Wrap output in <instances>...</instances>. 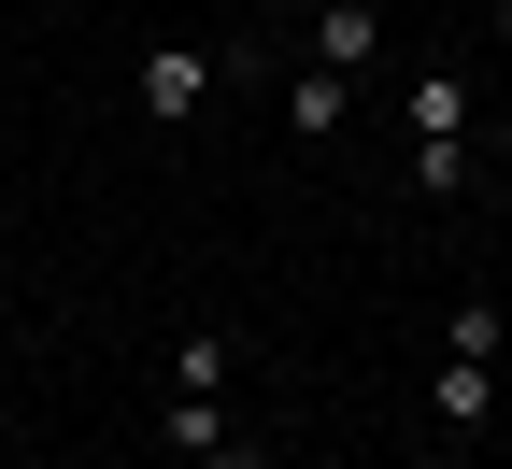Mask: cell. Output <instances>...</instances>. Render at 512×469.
Returning a JSON list of instances; mask_svg holds the SVG:
<instances>
[{
  "instance_id": "obj_7",
  "label": "cell",
  "mask_w": 512,
  "mask_h": 469,
  "mask_svg": "<svg viewBox=\"0 0 512 469\" xmlns=\"http://www.w3.org/2000/svg\"><path fill=\"white\" fill-rule=\"evenodd\" d=\"M157 441H171V455H214V441H228V413H214V398H185V384H171V413H157Z\"/></svg>"
},
{
  "instance_id": "obj_6",
  "label": "cell",
  "mask_w": 512,
  "mask_h": 469,
  "mask_svg": "<svg viewBox=\"0 0 512 469\" xmlns=\"http://www.w3.org/2000/svg\"><path fill=\"white\" fill-rule=\"evenodd\" d=\"M171 384L214 398V384H228V327H185V342H171Z\"/></svg>"
},
{
  "instance_id": "obj_10",
  "label": "cell",
  "mask_w": 512,
  "mask_h": 469,
  "mask_svg": "<svg viewBox=\"0 0 512 469\" xmlns=\"http://www.w3.org/2000/svg\"><path fill=\"white\" fill-rule=\"evenodd\" d=\"M498 29H512V0H498Z\"/></svg>"
},
{
  "instance_id": "obj_1",
  "label": "cell",
  "mask_w": 512,
  "mask_h": 469,
  "mask_svg": "<svg viewBox=\"0 0 512 469\" xmlns=\"http://www.w3.org/2000/svg\"><path fill=\"white\" fill-rule=\"evenodd\" d=\"M200 100H214V57L200 43H157L143 57V114H200Z\"/></svg>"
},
{
  "instance_id": "obj_4",
  "label": "cell",
  "mask_w": 512,
  "mask_h": 469,
  "mask_svg": "<svg viewBox=\"0 0 512 469\" xmlns=\"http://www.w3.org/2000/svg\"><path fill=\"white\" fill-rule=\"evenodd\" d=\"M313 72H370V0H328V15H313Z\"/></svg>"
},
{
  "instance_id": "obj_5",
  "label": "cell",
  "mask_w": 512,
  "mask_h": 469,
  "mask_svg": "<svg viewBox=\"0 0 512 469\" xmlns=\"http://www.w3.org/2000/svg\"><path fill=\"white\" fill-rule=\"evenodd\" d=\"M342 114H356L342 72H299V86H285V128H299V143H342Z\"/></svg>"
},
{
  "instance_id": "obj_8",
  "label": "cell",
  "mask_w": 512,
  "mask_h": 469,
  "mask_svg": "<svg viewBox=\"0 0 512 469\" xmlns=\"http://www.w3.org/2000/svg\"><path fill=\"white\" fill-rule=\"evenodd\" d=\"M470 185V143H413V199H456Z\"/></svg>"
},
{
  "instance_id": "obj_2",
  "label": "cell",
  "mask_w": 512,
  "mask_h": 469,
  "mask_svg": "<svg viewBox=\"0 0 512 469\" xmlns=\"http://www.w3.org/2000/svg\"><path fill=\"white\" fill-rule=\"evenodd\" d=\"M427 413H441V427L470 441V427L498 413V356H441V384H427Z\"/></svg>"
},
{
  "instance_id": "obj_3",
  "label": "cell",
  "mask_w": 512,
  "mask_h": 469,
  "mask_svg": "<svg viewBox=\"0 0 512 469\" xmlns=\"http://www.w3.org/2000/svg\"><path fill=\"white\" fill-rule=\"evenodd\" d=\"M413 143H470V72H413Z\"/></svg>"
},
{
  "instance_id": "obj_9",
  "label": "cell",
  "mask_w": 512,
  "mask_h": 469,
  "mask_svg": "<svg viewBox=\"0 0 512 469\" xmlns=\"http://www.w3.org/2000/svg\"><path fill=\"white\" fill-rule=\"evenodd\" d=\"M200 469H271V455H228V441H214V455H200Z\"/></svg>"
}]
</instances>
